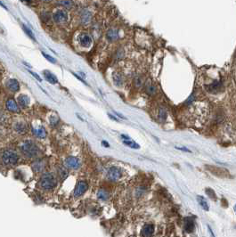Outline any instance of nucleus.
Returning <instances> with one entry per match:
<instances>
[{"mask_svg":"<svg viewBox=\"0 0 236 237\" xmlns=\"http://www.w3.org/2000/svg\"><path fill=\"white\" fill-rule=\"evenodd\" d=\"M20 149H21L22 154L24 156H26L27 158L37 157L40 152L38 146L33 141H30V140L23 141L20 145Z\"/></svg>","mask_w":236,"mask_h":237,"instance_id":"f257e3e1","label":"nucleus"},{"mask_svg":"<svg viewBox=\"0 0 236 237\" xmlns=\"http://www.w3.org/2000/svg\"><path fill=\"white\" fill-rule=\"evenodd\" d=\"M39 187L45 191H52L56 187V180L51 173L44 174L39 180Z\"/></svg>","mask_w":236,"mask_h":237,"instance_id":"f03ea898","label":"nucleus"},{"mask_svg":"<svg viewBox=\"0 0 236 237\" xmlns=\"http://www.w3.org/2000/svg\"><path fill=\"white\" fill-rule=\"evenodd\" d=\"M18 159L17 153L13 150H5L1 153V161L6 166L14 165L18 161Z\"/></svg>","mask_w":236,"mask_h":237,"instance_id":"7ed1b4c3","label":"nucleus"},{"mask_svg":"<svg viewBox=\"0 0 236 237\" xmlns=\"http://www.w3.org/2000/svg\"><path fill=\"white\" fill-rule=\"evenodd\" d=\"M53 19L55 22L60 25H64L69 22L70 17L67 11L63 8H57L53 13Z\"/></svg>","mask_w":236,"mask_h":237,"instance_id":"20e7f679","label":"nucleus"},{"mask_svg":"<svg viewBox=\"0 0 236 237\" xmlns=\"http://www.w3.org/2000/svg\"><path fill=\"white\" fill-rule=\"evenodd\" d=\"M77 43L83 48H89L93 43L91 36L86 32H80L77 36Z\"/></svg>","mask_w":236,"mask_h":237,"instance_id":"39448f33","label":"nucleus"},{"mask_svg":"<svg viewBox=\"0 0 236 237\" xmlns=\"http://www.w3.org/2000/svg\"><path fill=\"white\" fill-rule=\"evenodd\" d=\"M122 172L121 170L117 168V167H111L109 169L107 172V178L110 181H112V182H115V181H118L121 178Z\"/></svg>","mask_w":236,"mask_h":237,"instance_id":"423d86ee","label":"nucleus"},{"mask_svg":"<svg viewBox=\"0 0 236 237\" xmlns=\"http://www.w3.org/2000/svg\"><path fill=\"white\" fill-rule=\"evenodd\" d=\"M86 189H87V184L86 182L85 181H79L76 186V188H75L74 195L76 197H79V196H81V195L85 194Z\"/></svg>","mask_w":236,"mask_h":237,"instance_id":"0eeeda50","label":"nucleus"},{"mask_svg":"<svg viewBox=\"0 0 236 237\" xmlns=\"http://www.w3.org/2000/svg\"><path fill=\"white\" fill-rule=\"evenodd\" d=\"M66 164L71 169H77L80 166V162H79V159L75 158V157H69L66 160Z\"/></svg>","mask_w":236,"mask_h":237,"instance_id":"6e6552de","label":"nucleus"},{"mask_svg":"<svg viewBox=\"0 0 236 237\" xmlns=\"http://www.w3.org/2000/svg\"><path fill=\"white\" fill-rule=\"evenodd\" d=\"M7 86L9 90L13 92H17L20 89V85L16 79H9L7 82Z\"/></svg>","mask_w":236,"mask_h":237,"instance_id":"1a4fd4ad","label":"nucleus"},{"mask_svg":"<svg viewBox=\"0 0 236 237\" xmlns=\"http://www.w3.org/2000/svg\"><path fill=\"white\" fill-rule=\"evenodd\" d=\"M7 108L8 111L13 112H19L20 109L19 106L17 105V103H15V101L14 99H8L7 101Z\"/></svg>","mask_w":236,"mask_h":237,"instance_id":"9d476101","label":"nucleus"},{"mask_svg":"<svg viewBox=\"0 0 236 237\" xmlns=\"http://www.w3.org/2000/svg\"><path fill=\"white\" fill-rule=\"evenodd\" d=\"M154 233V226L151 224L145 225L142 230V235L143 236H151Z\"/></svg>","mask_w":236,"mask_h":237,"instance_id":"9b49d317","label":"nucleus"},{"mask_svg":"<svg viewBox=\"0 0 236 237\" xmlns=\"http://www.w3.org/2000/svg\"><path fill=\"white\" fill-rule=\"evenodd\" d=\"M185 229L187 233H193L194 230V222L191 217L185 219Z\"/></svg>","mask_w":236,"mask_h":237,"instance_id":"f8f14e48","label":"nucleus"},{"mask_svg":"<svg viewBox=\"0 0 236 237\" xmlns=\"http://www.w3.org/2000/svg\"><path fill=\"white\" fill-rule=\"evenodd\" d=\"M18 102H19V104L23 108H26L29 106V98L25 95V94H21L19 95L18 97Z\"/></svg>","mask_w":236,"mask_h":237,"instance_id":"ddd939ff","label":"nucleus"},{"mask_svg":"<svg viewBox=\"0 0 236 237\" xmlns=\"http://www.w3.org/2000/svg\"><path fill=\"white\" fill-rule=\"evenodd\" d=\"M33 134L37 137H41V138H45L46 137V131L44 129L43 127H39L37 129H33Z\"/></svg>","mask_w":236,"mask_h":237,"instance_id":"4468645a","label":"nucleus"},{"mask_svg":"<svg viewBox=\"0 0 236 237\" xmlns=\"http://www.w3.org/2000/svg\"><path fill=\"white\" fill-rule=\"evenodd\" d=\"M44 76H45L46 79L48 82H50L51 84H56L58 82L57 79H56L50 72H48V71H45V72H44Z\"/></svg>","mask_w":236,"mask_h":237,"instance_id":"2eb2a0df","label":"nucleus"},{"mask_svg":"<svg viewBox=\"0 0 236 237\" xmlns=\"http://www.w3.org/2000/svg\"><path fill=\"white\" fill-rule=\"evenodd\" d=\"M15 131H16L17 133H19V134H24V133H26V131H27V127H26V125L23 124V123L18 122L15 124Z\"/></svg>","mask_w":236,"mask_h":237,"instance_id":"dca6fc26","label":"nucleus"},{"mask_svg":"<svg viewBox=\"0 0 236 237\" xmlns=\"http://www.w3.org/2000/svg\"><path fill=\"white\" fill-rule=\"evenodd\" d=\"M107 37L109 40L111 41H113V40H116L118 37H119V33L116 29H110L107 32Z\"/></svg>","mask_w":236,"mask_h":237,"instance_id":"f3484780","label":"nucleus"},{"mask_svg":"<svg viewBox=\"0 0 236 237\" xmlns=\"http://www.w3.org/2000/svg\"><path fill=\"white\" fill-rule=\"evenodd\" d=\"M197 201H198V202H199V204L201 206V208H204V210L208 211V210L209 209L208 204L206 200H205L203 197H201V196H198V197H197Z\"/></svg>","mask_w":236,"mask_h":237,"instance_id":"a211bd4d","label":"nucleus"},{"mask_svg":"<svg viewBox=\"0 0 236 237\" xmlns=\"http://www.w3.org/2000/svg\"><path fill=\"white\" fill-rule=\"evenodd\" d=\"M98 198L103 200V201H106L108 198H109V193L107 191H105L104 189H101L98 192Z\"/></svg>","mask_w":236,"mask_h":237,"instance_id":"6ab92c4d","label":"nucleus"},{"mask_svg":"<svg viewBox=\"0 0 236 237\" xmlns=\"http://www.w3.org/2000/svg\"><path fill=\"white\" fill-rule=\"evenodd\" d=\"M123 143H124V144L128 145V146L131 147V148H134V149H138V148L140 147V146H139V144H136L135 142L131 141V139H130V140H124V141H123Z\"/></svg>","mask_w":236,"mask_h":237,"instance_id":"aec40b11","label":"nucleus"},{"mask_svg":"<svg viewBox=\"0 0 236 237\" xmlns=\"http://www.w3.org/2000/svg\"><path fill=\"white\" fill-rule=\"evenodd\" d=\"M60 4L65 8H71L72 7V0H60Z\"/></svg>","mask_w":236,"mask_h":237,"instance_id":"412c9836","label":"nucleus"},{"mask_svg":"<svg viewBox=\"0 0 236 237\" xmlns=\"http://www.w3.org/2000/svg\"><path fill=\"white\" fill-rule=\"evenodd\" d=\"M34 169L36 170V171H41L42 169H44V165H43V162L42 161H38V162H37L34 164Z\"/></svg>","mask_w":236,"mask_h":237,"instance_id":"4be33fe9","label":"nucleus"},{"mask_svg":"<svg viewBox=\"0 0 236 237\" xmlns=\"http://www.w3.org/2000/svg\"><path fill=\"white\" fill-rule=\"evenodd\" d=\"M22 28H23V30L26 32V34L28 35V36L30 37V38H32L33 40H35V37H34V35H33V33L29 30V29H28L25 25H22Z\"/></svg>","mask_w":236,"mask_h":237,"instance_id":"5701e85b","label":"nucleus"},{"mask_svg":"<svg viewBox=\"0 0 236 237\" xmlns=\"http://www.w3.org/2000/svg\"><path fill=\"white\" fill-rule=\"evenodd\" d=\"M220 87V84L218 83V82H214L213 84H211L210 86H208V88H209V90L211 91V90H213V91H216V89H218Z\"/></svg>","mask_w":236,"mask_h":237,"instance_id":"b1692460","label":"nucleus"},{"mask_svg":"<svg viewBox=\"0 0 236 237\" xmlns=\"http://www.w3.org/2000/svg\"><path fill=\"white\" fill-rule=\"evenodd\" d=\"M206 194H208V196H209L211 199H213V200H216V194H215L214 191H213L212 189L208 188L207 190H206Z\"/></svg>","mask_w":236,"mask_h":237,"instance_id":"393cba45","label":"nucleus"},{"mask_svg":"<svg viewBox=\"0 0 236 237\" xmlns=\"http://www.w3.org/2000/svg\"><path fill=\"white\" fill-rule=\"evenodd\" d=\"M67 174H68V172L65 170V169H63V168H61V169H60L59 175H60L61 178H65L67 177Z\"/></svg>","mask_w":236,"mask_h":237,"instance_id":"a878e982","label":"nucleus"},{"mask_svg":"<svg viewBox=\"0 0 236 237\" xmlns=\"http://www.w3.org/2000/svg\"><path fill=\"white\" fill-rule=\"evenodd\" d=\"M42 55H43L44 56L46 57V60H48L49 62H51V63H53V64H55V60L54 58L52 57V56H50V55H46V54H45V53H42Z\"/></svg>","mask_w":236,"mask_h":237,"instance_id":"bb28decb","label":"nucleus"},{"mask_svg":"<svg viewBox=\"0 0 236 237\" xmlns=\"http://www.w3.org/2000/svg\"><path fill=\"white\" fill-rule=\"evenodd\" d=\"M159 116H160V120H165L166 119V116H167V114H166V112H165L164 110H160V114H159Z\"/></svg>","mask_w":236,"mask_h":237,"instance_id":"cd10ccee","label":"nucleus"},{"mask_svg":"<svg viewBox=\"0 0 236 237\" xmlns=\"http://www.w3.org/2000/svg\"><path fill=\"white\" fill-rule=\"evenodd\" d=\"M147 91L149 92L150 94H153L155 92V88H154V86H148V87H147Z\"/></svg>","mask_w":236,"mask_h":237,"instance_id":"c85d7f7f","label":"nucleus"},{"mask_svg":"<svg viewBox=\"0 0 236 237\" xmlns=\"http://www.w3.org/2000/svg\"><path fill=\"white\" fill-rule=\"evenodd\" d=\"M30 72V74H32V76H33V77H35V78H36V79L38 80V81H41L40 77H39V76H38L37 73H34V72Z\"/></svg>","mask_w":236,"mask_h":237,"instance_id":"c756f323","label":"nucleus"},{"mask_svg":"<svg viewBox=\"0 0 236 237\" xmlns=\"http://www.w3.org/2000/svg\"><path fill=\"white\" fill-rule=\"evenodd\" d=\"M142 84H143V81L141 80V79H136V85L137 86H142Z\"/></svg>","mask_w":236,"mask_h":237,"instance_id":"7c9ffc66","label":"nucleus"},{"mask_svg":"<svg viewBox=\"0 0 236 237\" xmlns=\"http://www.w3.org/2000/svg\"><path fill=\"white\" fill-rule=\"evenodd\" d=\"M177 149H178V150H181V151H189V152H191L190 150H188L187 148H181V147H176Z\"/></svg>","mask_w":236,"mask_h":237,"instance_id":"2f4dec72","label":"nucleus"},{"mask_svg":"<svg viewBox=\"0 0 236 237\" xmlns=\"http://www.w3.org/2000/svg\"><path fill=\"white\" fill-rule=\"evenodd\" d=\"M102 144H103L105 147H109V146H110V145H109V144H108L107 142H105V141H103V143H102Z\"/></svg>","mask_w":236,"mask_h":237,"instance_id":"473e14b6","label":"nucleus"},{"mask_svg":"<svg viewBox=\"0 0 236 237\" xmlns=\"http://www.w3.org/2000/svg\"><path fill=\"white\" fill-rule=\"evenodd\" d=\"M121 137L122 138H125V140H130V137H127V136H125V135H122Z\"/></svg>","mask_w":236,"mask_h":237,"instance_id":"72a5a7b5","label":"nucleus"},{"mask_svg":"<svg viewBox=\"0 0 236 237\" xmlns=\"http://www.w3.org/2000/svg\"><path fill=\"white\" fill-rule=\"evenodd\" d=\"M22 2H25V3H29V2H31V0H21Z\"/></svg>","mask_w":236,"mask_h":237,"instance_id":"f704fd0d","label":"nucleus"},{"mask_svg":"<svg viewBox=\"0 0 236 237\" xmlns=\"http://www.w3.org/2000/svg\"><path fill=\"white\" fill-rule=\"evenodd\" d=\"M0 6H1V7H3L5 8V9H7V7H5V6H4V5H3V4L1 3V2H0Z\"/></svg>","mask_w":236,"mask_h":237,"instance_id":"c9c22d12","label":"nucleus"},{"mask_svg":"<svg viewBox=\"0 0 236 237\" xmlns=\"http://www.w3.org/2000/svg\"><path fill=\"white\" fill-rule=\"evenodd\" d=\"M235 210H236V205H235Z\"/></svg>","mask_w":236,"mask_h":237,"instance_id":"e433bc0d","label":"nucleus"}]
</instances>
